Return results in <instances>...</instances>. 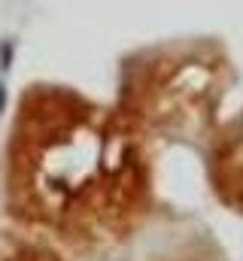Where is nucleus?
I'll return each mask as SVG.
<instances>
[{
    "label": "nucleus",
    "mask_w": 243,
    "mask_h": 261,
    "mask_svg": "<svg viewBox=\"0 0 243 261\" xmlns=\"http://www.w3.org/2000/svg\"><path fill=\"white\" fill-rule=\"evenodd\" d=\"M213 91V70L204 67V61L180 64L158 88L146 91L143 116L167 130H195L204 122V110L210 103Z\"/></svg>",
    "instance_id": "nucleus-2"
},
{
    "label": "nucleus",
    "mask_w": 243,
    "mask_h": 261,
    "mask_svg": "<svg viewBox=\"0 0 243 261\" xmlns=\"http://www.w3.org/2000/svg\"><path fill=\"white\" fill-rule=\"evenodd\" d=\"M0 261H61L52 249H46L43 243L37 240H25V237H15L9 243V249L0 252Z\"/></svg>",
    "instance_id": "nucleus-3"
},
{
    "label": "nucleus",
    "mask_w": 243,
    "mask_h": 261,
    "mask_svg": "<svg viewBox=\"0 0 243 261\" xmlns=\"http://www.w3.org/2000/svg\"><path fill=\"white\" fill-rule=\"evenodd\" d=\"M52 113L28 119L18 137L12 192L21 216L73 249H101L128 237L146 203L137 143L107 116Z\"/></svg>",
    "instance_id": "nucleus-1"
}]
</instances>
